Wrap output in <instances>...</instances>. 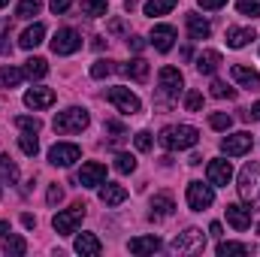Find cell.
Listing matches in <instances>:
<instances>
[{
	"instance_id": "obj_1",
	"label": "cell",
	"mask_w": 260,
	"mask_h": 257,
	"mask_svg": "<svg viewBox=\"0 0 260 257\" xmlns=\"http://www.w3.org/2000/svg\"><path fill=\"white\" fill-rule=\"evenodd\" d=\"M239 197L248 203L251 212L260 209V164H245L239 173Z\"/></svg>"
},
{
	"instance_id": "obj_2",
	"label": "cell",
	"mask_w": 260,
	"mask_h": 257,
	"mask_svg": "<svg viewBox=\"0 0 260 257\" xmlns=\"http://www.w3.org/2000/svg\"><path fill=\"white\" fill-rule=\"evenodd\" d=\"M200 139V130L191 124H173V127H164L160 133V145L167 151H179V148H191Z\"/></svg>"
},
{
	"instance_id": "obj_3",
	"label": "cell",
	"mask_w": 260,
	"mask_h": 257,
	"mask_svg": "<svg viewBox=\"0 0 260 257\" xmlns=\"http://www.w3.org/2000/svg\"><path fill=\"white\" fill-rule=\"evenodd\" d=\"M88 127V112L79 106H70L55 115V133H82Z\"/></svg>"
},
{
	"instance_id": "obj_4",
	"label": "cell",
	"mask_w": 260,
	"mask_h": 257,
	"mask_svg": "<svg viewBox=\"0 0 260 257\" xmlns=\"http://www.w3.org/2000/svg\"><path fill=\"white\" fill-rule=\"evenodd\" d=\"M82 221H85V203H73L67 212H58L52 218V227L58 230V236H70V233H76V227Z\"/></svg>"
},
{
	"instance_id": "obj_5",
	"label": "cell",
	"mask_w": 260,
	"mask_h": 257,
	"mask_svg": "<svg viewBox=\"0 0 260 257\" xmlns=\"http://www.w3.org/2000/svg\"><path fill=\"white\" fill-rule=\"evenodd\" d=\"M170 248H173L176 254H197V251L206 248V236H203V230L191 227V230H185L182 236H176Z\"/></svg>"
},
{
	"instance_id": "obj_6",
	"label": "cell",
	"mask_w": 260,
	"mask_h": 257,
	"mask_svg": "<svg viewBox=\"0 0 260 257\" xmlns=\"http://www.w3.org/2000/svg\"><path fill=\"white\" fill-rule=\"evenodd\" d=\"M106 97H109V103H112V106H118L124 115H136V112L142 109L139 97H136L130 88H109V94H106Z\"/></svg>"
},
{
	"instance_id": "obj_7",
	"label": "cell",
	"mask_w": 260,
	"mask_h": 257,
	"mask_svg": "<svg viewBox=\"0 0 260 257\" xmlns=\"http://www.w3.org/2000/svg\"><path fill=\"white\" fill-rule=\"evenodd\" d=\"M82 49V37L73 30V27H61L58 34H55V40H52V52L55 55H73V52H79Z\"/></svg>"
},
{
	"instance_id": "obj_8",
	"label": "cell",
	"mask_w": 260,
	"mask_h": 257,
	"mask_svg": "<svg viewBox=\"0 0 260 257\" xmlns=\"http://www.w3.org/2000/svg\"><path fill=\"white\" fill-rule=\"evenodd\" d=\"M251 145H254V139H251V133H233V136H227V139H221V151L227 154V157H242V154H248L251 151Z\"/></svg>"
},
{
	"instance_id": "obj_9",
	"label": "cell",
	"mask_w": 260,
	"mask_h": 257,
	"mask_svg": "<svg viewBox=\"0 0 260 257\" xmlns=\"http://www.w3.org/2000/svg\"><path fill=\"white\" fill-rule=\"evenodd\" d=\"M79 157H82V148L73 145V142H55V145L49 148V160H52L55 167H70V164H76Z\"/></svg>"
},
{
	"instance_id": "obj_10",
	"label": "cell",
	"mask_w": 260,
	"mask_h": 257,
	"mask_svg": "<svg viewBox=\"0 0 260 257\" xmlns=\"http://www.w3.org/2000/svg\"><path fill=\"white\" fill-rule=\"evenodd\" d=\"M103 182H106V164H100V160L82 164V170H79V185L82 188H97Z\"/></svg>"
},
{
	"instance_id": "obj_11",
	"label": "cell",
	"mask_w": 260,
	"mask_h": 257,
	"mask_svg": "<svg viewBox=\"0 0 260 257\" xmlns=\"http://www.w3.org/2000/svg\"><path fill=\"white\" fill-rule=\"evenodd\" d=\"M212 203H215V191H212L209 185H203V182H191V185H188V206H191L194 212L209 209Z\"/></svg>"
},
{
	"instance_id": "obj_12",
	"label": "cell",
	"mask_w": 260,
	"mask_h": 257,
	"mask_svg": "<svg viewBox=\"0 0 260 257\" xmlns=\"http://www.w3.org/2000/svg\"><path fill=\"white\" fill-rule=\"evenodd\" d=\"M206 176H209V185H215V188H224V185H230V179H233V167H230V160H221V157H215V160H209V167H206Z\"/></svg>"
},
{
	"instance_id": "obj_13",
	"label": "cell",
	"mask_w": 260,
	"mask_h": 257,
	"mask_svg": "<svg viewBox=\"0 0 260 257\" xmlns=\"http://www.w3.org/2000/svg\"><path fill=\"white\" fill-rule=\"evenodd\" d=\"M224 215H227V221H230V227L233 230H248L251 227V209L248 206H239V203H230L227 209H224Z\"/></svg>"
},
{
	"instance_id": "obj_14",
	"label": "cell",
	"mask_w": 260,
	"mask_h": 257,
	"mask_svg": "<svg viewBox=\"0 0 260 257\" xmlns=\"http://www.w3.org/2000/svg\"><path fill=\"white\" fill-rule=\"evenodd\" d=\"M173 43H176V27H173V24H154V30H151V46H154L157 52H170Z\"/></svg>"
},
{
	"instance_id": "obj_15",
	"label": "cell",
	"mask_w": 260,
	"mask_h": 257,
	"mask_svg": "<svg viewBox=\"0 0 260 257\" xmlns=\"http://www.w3.org/2000/svg\"><path fill=\"white\" fill-rule=\"evenodd\" d=\"M157 79H160V91L170 94V97H176V94L182 91V85H185V79H182V73H179L176 67H164Z\"/></svg>"
},
{
	"instance_id": "obj_16",
	"label": "cell",
	"mask_w": 260,
	"mask_h": 257,
	"mask_svg": "<svg viewBox=\"0 0 260 257\" xmlns=\"http://www.w3.org/2000/svg\"><path fill=\"white\" fill-rule=\"evenodd\" d=\"M52 103H55V91L52 88H30L24 94V106H30V109H49Z\"/></svg>"
},
{
	"instance_id": "obj_17",
	"label": "cell",
	"mask_w": 260,
	"mask_h": 257,
	"mask_svg": "<svg viewBox=\"0 0 260 257\" xmlns=\"http://www.w3.org/2000/svg\"><path fill=\"white\" fill-rule=\"evenodd\" d=\"M185 21H188V34H191V40H206V37L212 34V24H209L203 15H197V12H188Z\"/></svg>"
},
{
	"instance_id": "obj_18",
	"label": "cell",
	"mask_w": 260,
	"mask_h": 257,
	"mask_svg": "<svg viewBox=\"0 0 260 257\" xmlns=\"http://www.w3.org/2000/svg\"><path fill=\"white\" fill-rule=\"evenodd\" d=\"M127 248H130V254H154L160 248V239L157 236H136V239L127 242Z\"/></svg>"
},
{
	"instance_id": "obj_19",
	"label": "cell",
	"mask_w": 260,
	"mask_h": 257,
	"mask_svg": "<svg viewBox=\"0 0 260 257\" xmlns=\"http://www.w3.org/2000/svg\"><path fill=\"white\" fill-rule=\"evenodd\" d=\"M230 73H233V79H236L239 85H245V88H260V73L257 70H251V67H245V64H236Z\"/></svg>"
},
{
	"instance_id": "obj_20",
	"label": "cell",
	"mask_w": 260,
	"mask_h": 257,
	"mask_svg": "<svg viewBox=\"0 0 260 257\" xmlns=\"http://www.w3.org/2000/svg\"><path fill=\"white\" fill-rule=\"evenodd\" d=\"M76 251H79V254H88V257H97L103 251V245H100V239H97L94 233H82V236L76 239Z\"/></svg>"
},
{
	"instance_id": "obj_21",
	"label": "cell",
	"mask_w": 260,
	"mask_h": 257,
	"mask_svg": "<svg viewBox=\"0 0 260 257\" xmlns=\"http://www.w3.org/2000/svg\"><path fill=\"white\" fill-rule=\"evenodd\" d=\"M118 73H124V76L136 79V82H145V79H148V61H142V58H133L130 64H121V67H118Z\"/></svg>"
},
{
	"instance_id": "obj_22",
	"label": "cell",
	"mask_w": 260,
	"mask_h": 257,
	"mask_svg": "<svg viewBox=\"0 0 260 257\" xmlns=\"http://www.w3.org/2000/svg\"><path fill=\"white\" fill-rule=\"evenodd\" d=\"M218 67H221V52H215V49H209V52H203V55L197 58V70H200L203 76H212Z\"/></svg>"
},
{
	"instance_id": "obj_23",
	"label": "cell",
	"mask_w": 260,
	"mask_h": 257,
	"mask_svg": "<svg viewBox=\"0 0 260 257\" xmlns=\"http://www.w3.org/2000/svg\"><path fill=\"white\" fill-rule=\"evenodd\" d=\"M100 200H103V206H121L124 200H127V191L121 188V185H103V191H100Z\"/></svg>"
},
{
	"instance_id": "obj_24",
	"label": "cell",
	"mask_w": 260,
	"mask_h": 257,
	"mask_svg": "<svg viewBox=\"0 0 260 257\" xmlns=\"http://www.w3.org/2000/svg\"><path fill=\"white\" fill-rule=\"evenodd\" d=\"M43 37H46V24H34V27H27V30L21 34L18 46H21V49H37V46L43 43Z\"/></svg>"
},
{
	"instance_id": "obj_25",
	"label": "cell",
	"mask_w": 260,
	"mask_h": 257,
	"mask_svg": "<svg viewBox=\"0 0 260 257\" xmlns=\"http://www.w3.org/2000/svg\"><path fill=\"white\" fill-rule=\"evenodd\" d=\"M248 40H254L251 27H230L227 30V46L230 49H242V46H248Z\"/></svg>"
},
{
	"instance_id": "obj_26",
	"label": "cell",
	"mask_w": 260,
	"mask_h": 257,
	"mask_svg": "<svg viewBox=\"0 0 260 257\" xmlns=\"http://www.w3.org/2000/svg\"><path fill=\"white\" fill-rule=\"evenodd\" d=\"M173 215V197L170 194H157L151 200V218H167Z\"/></svg>"
},
{
	"instance_id": "obj_27",
	"label": "cell",
	"mask_w": 260,
	"mask_h": 257,
	"mask_svg": "<svg viewBox=\"0 0 260 257\" xmlns=\"http://www.w3.org/2000/svg\"><path fill=\"white\" fill-rule=\"evenodd\" d=\"M24 79V70H15V67H0V88H18Z\"/></svg>"
},
{
	"instance_id": "obj_28",
	"label": "cell",
	"mask_w": 260,
	"mask_h": 257,
	"mask_svg": "<svg viewBox=\"0 0 260 257\" xmlns=\"http://www.w3.org/2000/svg\"><path fill=\"white\" fill-rule=\"evenodd\" d=\"M0 182H6V185H15L18 182V167L6 154H0Z\"/></svg>"
},
{
	"instance_id": "obj_29",
	"label": "cell",
	"mask_w": 260,
	"mask_h": 257,
	"mask_svg": "<svg viewBox=\"0 0 260 257\" xmlns=\"http://www.w3.org/2000/svg\"><path fill=\"white\" fill-rule=\"evenodd\" d=\"M106 12H109L106 0H82V15H88V18H100V15H106Z\"/></svg>"
},
{
	"instance_id": "obj_30",
	"label": "cell",
	"mask_w": 260,
	"mask_h": 257,
	"mask_svg": "<svg viewBox=\"0 0 260 257\" xmlns=\"http://www.w3.org/2000/svg\"><path fill=\"white\" fill-rule=\"evenodd\" d=\"M176 3H179V0H148L142 9H145V15H151V18H154V15H167Z\"/></svg>"
},
{
	"instance_id": "obj_31",
	"label": "cell",
	"mask_w": 260,
	"mask_h": 257,
	"mask_svg": "<svg viewBox=\"0 0 260 257\" xmlns=\"http://www.w3.org/2000/svg\"><path fill=\"white\" fill-rule=\"evenodd\" d=\"M49 73V64L43 61V58H27L24 61V76H30V79H43Z\"/></svg>"
},
{
	"instance_id": "obj_32",
	"label": "cell",
	"mask_w": 260,
	"mask_h": 257,
	"mask_svg": "<svg viewBox=\"0 0 260 257\" xmlns=\"http://www.w3.org/2000/svg\"><path fill=\"white\" fill-rule=\"evenodd\" d=\"M40 9H43V0H21L15 9V18H34L40 15Z\"/></svg>"
},
{
	"instance_id": "obj_33",
	"label": "cell",
	"mask_w": 260,
	"mask_h": 257,
	"mask_svg": "<svg viewBox=\"0 0 260 257\" xmlns=\"http://www.w3.org/2000/svg\"><path fill=\"white\" fill-rule=\"evenodd\" d=\"M218 257H227V254H251V248L248 245H242V242H218Z\"/></svg>"
},
{
	"instance_id": "obj_34",
	"label": "cell",
	"mask_w": 260,
	"mask_h": 257,
	"mask_svg": "<svg viewBox=\"0 0 260 257\" xmlns=\"http://www.w3.org/2000/svg\"><path fill=\"white\" fill-rule=\"evenodd\" d=\"M18 145H21V151H24L27 157H37V151H40V142H37V136H34V133H27V130L18 136Z\"/></svg>"
},
{
	"instance_id": "obj_35",
	"label": "cell",
	"mask_w": 260,
	"mask_h": 257,
	"mask_svg": "<svg viewBox=\"0 0 260 257\" xmlns=\"http://www.w3.org/2000/svg\"><path fill=\"white\" fill-rule=\"evenodd\" d=\"M3 251H6V254H24V251H27V242H24L21 236H6Z\"/></svg>"
},
{
	"instance_id": "obj_36",
	"label": "cell",
	"mask_w": 260,
	"mask_h": 257,
	"mask_svg": "<svg viewBox=\"0 0 260 257\" xmlns=\"http://www.w3.org/2000/svg\"><path fill=\"white\" fill-rule=\"evenodd\" d=\"M236 9H239L242 15L260 18V0H236Z\"/></svg>"
},
{
	"instance_id": "obj_37",
	"label": "cell",
	"mask_w": 260,
	"mask_h": 257,
	"mask_svg": "<svg viewBox=\"0 0 260 257\" xmlns=\"http://www.w3.org/2000/svg\"><path fill=\"white\" fill-rule=\"evenodd\" d=\"M212 97H218V100H233V97H236V91H233V88H227L224 82H212Z\"/></svg>"
},
{
	"instance_id": "obj_38",
	"label": "cell",
	"mask_w": 260,
	"mask_h": 257,
	"mask_svg": "<svg viewBox=\"0 0 260 257\" xmlns=\"http://www.w3.org/2000/svg\"><path fill=\"white\" fill-rule=\"evenodd\" d=\"M209 124H212V130H230V124H233V118H230L227 112H215V115L209 118Z\"/></svg>"
},
{
	"instance_id": "obj_39",
	"label": "cell",
	"mask_w": 260,
	"mask_h": 257,
	"mask_svg": "<svg viewBox=\"0 0 260 257\" xmlns=\"http://www.w3.org/2000/svg\"><path fill=\"white\" fill-rule=\"evenodd\" d=\"M15 127H21V130H27V133H40V118H27V115H18L15 118Z\"/></svg>"
},
{
	"instance_id": "obj_40",
	"label": "cell",
	"mask_w": 260,
	"mask_h": 257,
	"mask_svg": "<svg viewBox=\"0 0 260 257\" xmlns=\"http://www.w3.org/2000/svg\"><path fill=\"white\" fill-rule=\"evenodd\" d=\"M115 170H118V173H133V170H136V157H133V154H118V157H115Z\"/></svg>"
},
{
	"instance_id": "obj_41",
	"label": "cell",
	"mask_w": 260,
	"mask_h": 257,
	"mask_svg": "<svg viewBox=\"0 0 260 257\" xmlns=\"http://www.w3.org/2000/svg\"><path fill=\"white\" fill-rule=\"evenodd\" d=\"M185 109H188V112H200V109H203V94H200V91H191V94L185 97Z\"/></svg>"
},
{
	"instance_id": "obj_42",
	"label": "cell",
	"mask_w": 260,
	"mask_h": 257,
	"mask_svg": "<svg viewBox=\"0 0 260 257\" xmlns=\"http://www.w3.org/2000/svg\"><path fill=\"white\" fill-rule=\"evenodd\" d=\"M9 34V21H0V55H12V43H6Z\"/></svg>"
},
{
	"instance_id": "obj_43",
	"label": "cell",
	"mask_w": 260,
	"mask_h": 257,
	"mask_svg": "<svg viewBox=\"0 0 260 257\" xmlns=\"http://www.w3.org/2000/svg\"><path fill=\"white\" fill-rule=\"evenodd\" d=\"M112 73V64L109 61H94V67H91V76L94 79H103V76H109Z\"/></svg>"
},
{
	"instance_id": "obj_44",
	"label": "cell",
	"mask_w": 260,
	"mask_h": 257,
	"mask_svg": "<svg viewBox=\"0 0 260 257\" xmlns=\"http://www.w3.org/2000/svg\"><path fill=\"white\" fill-rule=\"evenodd\" d=\"M133 142H136V148H139V151H148V148H151V133H145V130H139Z\"/></svg>"
},
{
	"instance_id": "obj_45",
	"label": "cell",
	"mask_w": 260,
	"mask_h": 257,
	"mask_svg": "<svg viewBox=\"0 0 260 257\" xmlns=\"http://www.w3.org/2000/svg\"><path fill=\"white\" fill-rule=\"evenodd\" d=\"M46 200H49V206H58V203L64 200V191H61L58 185H52V188H49V194H46Z\"/></svg>"
},
{
	"instance_id": "obj_46",
	"label": "cell",
	"mask_w": 260,
	"mask_h": 257,
	"mask_svg": "<svg viewBox=\"0 0 260 257\" xmlns=\"http://www.w3.org/2000/svg\"><path fill=\"white\" fill-rule=\"evenodd\" d=\"M49 6H52L55 15H61V12H67V9L73 6V0H49Z\"/></svg>"
},
{
	"instance_id": "obj_47",
	"label": "cell",
	"mask_w": 260,
	"mask_h": 257,
	"mask_svg": "<svg viewBox=\"0 0 260 257\" xmlns=\"http://www.w3.org/2000/svg\"><path fill=\"white\" fill-rule=\"evenodd\" d=\"M197 3H200L203 9H221V6H224L227 0H197Z\"/></svg>"
},
{
	"instance_id": "obj_48",
	"label": "cell",
	"mask_w": 260,
	"mask_h": 257,
	"mask_svg": "<svg viewBox=\"0 0 260 257\" xmlns=\"http://www.w3.org/2000/svg\"><path fill=\"white\" fill-rule=\"evenodd\" d=\"M242 118H248V121L254 118V121H260V103H254V106H251L248 112H242Z\"/></svg>"
},
{
	"instance_id": "obj_49",
	"label": "cell",
	"mask_w": 260,
	"mask_h": 257,
	"mask_svg": "<svg viewBox=\"0 0 260 257\" xmlns=\"http://www.w3.org/2000/svg\"><path fill=\"white\" fill-rule=\"evenodd\" d=\"M127 46L130 49H136V52H142V49H145V40H142V37H130Z\"/></svg>"
},
{
	"instance_id": "obj_50",
	"label": "cell",
	"mask_w": 260,
	"mask_h": 257,
	"mask_svg": "<svg viewBox=\"0 0 260 257\" xmlns=\"http://www.w3.org/2000/svg\"><path fill=\"white\" fill-rule=\"evenodd\" d=\"M21 224H24V227H37V218H34V215H21Z\"/></svg>"
},
{
	"instance_id": "obj_51",
	"label": "cell",
	"mask_w": 260,
	"mask_h": 257,
	"mask_svg": "<svg viewBox=\"0 0 260 257\" xmlns=\"http://www.w3.org/2000/svg\"><path fill=\"white\" fill-rule=\"evenodd\" d=\"M12 230H9V221H0V239H6Z\"/></svg>"
},
{
	"instance_id": "obj_52",
	"label": "cell",
	"mask_w": 260,
	"mask_h": 257,
	"mask_svg": "<svg viewBox=\"0 0 260 257\" xmlns=\"http://www.w3.org/2000/svg\"><path fill=\"white\" fill-rule=\"evenodd\" d=\"M209 233H212V236H221V224H218V221H212V224H209Z\"/></svg>"
},
{
	"instance_id": "obj_53",
	"label": "cell",
	"mask_w": 260,
	"mask_h": 257,
	"mask_svg": "<svg viewBox=\"0 0 260 257\" xmlns=\"http://www.w3.org/2000/svg\"><path fill=\"white\" fill-rule=\"evenodd\" d=\"M6 3H9V0H0V9H3V6H6Z\"/></svg>"
},
{
	"instance_id": "obj_54",
	"label": "cell",
	"mask_w": 260,
	"mask_h": 257,
	"mask_svg": "<svg viewBox=\"0 0 260 257\" xmlns=\"http://www.w3.org/2000/svg\"><path fill=\"white\" fill-rule=\"evenodd\" d=\"M257 233H260V224H257Z\"/></svg>"
},
{
	"instance_id": "obj_55",
	"label": "cell",
	"mask_w": 260,
	"mask_h": 257,
	"mask_svg": "<svg viewBox=\"0 0 260 257\" xmlns=\"http://www.w3.org/2000/svg\"><path fill=\"white\" fill-rule=\"evenodd\" d=\"M0 197H3V194H0Z\"/></svg>"
}]
</instances>
